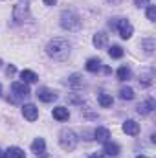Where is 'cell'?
Wrapping results in <instances>:
<instances>
[{
    "instance_id": "1",
    "label": "cell",
    "mask_w": 156,
    "mask_h": 158,
    "mask_svg": "<svg viewBox=\"0 0 156 158\" xmlns=\"http://www.w3.org/2000/svg\"><path fill=\"white\" fill-rule=\"evenodd\" d=\"M46 53L50 57L57 59V61H64L68 57V53H70V44H68V40H64V39H53L48 42Z\"/></svg>"
},
{
    "instance_id": "2",
    "label": "cell",
    "mask_w": 156,
    "mask_h": 158,
    "mask_svg": "<svg viewBox=\"0 0 156 158\" xmlns=\"http://www.w3.org/2000/svg\"><path fill=\"white\" fill-rule=\"evenodd\" d=\"M81 24H83L81 19H79L74 11H63V13H61V26H63L64 30L76 31V30L81 28Z\"/></svg>"
},
{
    "instance_id": "3",
    "label": "cell",
    "mask_w": 156,
    "mask_h": 158,
    "mask_svg": "<svg viewBox=\"0 0 156 158\" xmlns=\"http://www.w3.org/2000/svg\"><path fill=\"white\" fill-rule=\"evenodd\" d=\"M59 143H61V147H63L64 151H74L76 145H77V136L74 134V131L64 129V131H61V134H59Z\"/></svg>"
},
{
    "instance_id": "4",
    "label": "cell",
    "mask_w": 156,
    "mask_h": 158,
    "mask_svg": "<svg viewBox=\"0 0 156 158\" xmlns=\"http://www.w3.org/2000/svg\"><path fill=\"white\" fill-rule=\"evenodd\" d=\"M117 31H119V37L121 39H130L132 37V33H134V28H132V24L127 20V19H119V22H117Z\"/></svg>"
},
{
    "instance_id": "5",
    "label": "cell",
    "mask_w": 156,
    "mask_h": 158,
    "mask_svg": "<svg viewBox=\"0 0 156 158\" xmlns=\"http://www.w3.org/2000/svg\"><path fill=\"white\" fill-rule=\"evenodd\" d=\"M28 17H30V7H28V4H26V2L17 4L15 9H13V19H15L17 22H22V20L28 19Z\"/></svg>"
},
{
    "instance_id": "6",
    "label": "cell",
    "mask_w": 156,
    "mask_h": 158,
    "mask_svg": "<svg viewBox=\"0 0 156 158\" xmlns=\"http://www.w3.org/2000/svg\"><path fill=\"white\" fill-rule=\"evenodd\" d=\"M11 92L15 94V98H26V96L30 94V88H28L26 83H22V81H15V83L11 85Z\"/></svg>"
},
{
    "instance_id": "7",
    "label": "cell",
    "mask_w": 156,
    "mask_h": 158,
    "mask_svg": "<svg viewBox=\"0 0 156 158\" xmlns=\"http://www.w3.org/2000/svg\"><path fill=\"white\" fill-rule=\"evenodd\" d=\"M22 114H24V118L28 119V121H35V119L39 118V109L33 103H26L22 107Z\"/></svg>"
},
{
    "instance_id": "8",
    "label": "cell",
    "mask_w": 156,
    "mask_h": 158,
    "mask_svg": "<svg viewBox=\"0 0 156 158\" xmlns=\"http://www.w3.org/2000/svg\"><path fill=\"white\" fill-rule=\"evenodd\" d=\"M37 98H39L42 103H51V101L57 99V94L53 90H50V88H39L37 90Z\"/></svg>"
},
{
    "instance_id": "9",
    "label": "cell",
    "mask_w": 156,
    "mask_h": 158,
    "mask_svg": "<svg viewBox=\"0 0 156 158\" xmlns=\"http://www.w3.org/2000/svg\"><path fill=\"white\" fill-rule=\"evenodd\" d=\"M123 132H127L129 136H138L140 134V123L134 119H127L123 123Z\"/></svg>"
},
{
    "instance_id": "10",
    "label": "cell",
    "mask_w": 156,
    "mask_h": 158,
    "mask_svg": "<svg viewBox=\"0 0 156 158\" xmlns=\"http://www.w3.org/2000/svg\"><path fill=\"white\" fill-rule=\"evenodd\" d=\"M94 138H96L97 142L105 143V142H109V138H110V131H109L107 127H97V129L94 131Z\"/></svg>"
},
{
    "instance_id": "11",
    "label": "cell",
    "mask_w": 156,
    "mask_h": 158,
    "mask_svg": "<svg viewBox=\"0 0 156 158\" xmlns=\"http://www.w3.org/2000/svg\"><path fill=\"white\" fill-rule=\"evenodd\" d=\"M153 109H154V99H145L143 103H140V105H138V112H140L142 116L151 114V112H153Z\"/></svg>"
},
{
    "instance_id": "12",
    "label": "cell",
    "mask_w": 156,
    "mask_h": 158,
    "mask_svg": "<svg viewBox=\"0 0 156 158\" xmlns=\"http://www.w3.org/2000/svg\"><path fill=\"white\" fill-rule=\"evenodd\" d=\"M51 114H53V118L57 119V121H66V119L70 118V112H68L66 107H55Z\"/></svg>"
},
{
    "instance_id": "13",
    "label": "cell",
    "mask_w": 156,
    "mask_h": 158,
    "mask_svg": "<svg viewBox=\"0 0 156 158\" xmlns=\"http://www.w3.org/2000/svg\"><path fill=\"white\" fill-rule=\"evenodd\" d=\"M84 68H86L88 72H92V74L99 72V70H101V59H97V57L88 59V61H86V64H84Z\"/></svg>"
},
{
    "instance_id": "14",
    "label": "cell",
    "mask_w": 156,
    "mask_h": 158,
    "mask_svg": "<svg viewBox=\"0 0 156 158\" xmlns=\"http://www.w3.org/2000/svg\"><path fill=\"white\" fill-rule=\"evenodd\" d=\"M31 151L37 153V155H44V153H46V142H44V138H35V140H33Z\"/></svg>"
},
{
    "instance_id": "15",
    "label": "cell",
    "mask_w": 156,
    "mask_h": 158,
    "mask_svg": "<svg viewBox=\"0 0 156 158\" xmlns=\"http://www.w3.org/2000/svg\"><path fill=\"white\" fill-rule=\"evenodd\" d=\"M97 101H99V105H101L103 109H109V107H112V103H114L112 96H110V94H105V92L97 94Z\"/></svg>"
},
{
    "instance_id": "16",
    "label": "cell",
    "mask_w": 156,
    "mask_h": 158,
    "mask_svg": "<svg viewBox=\"0 0 156 158\" xmlns=\"http://www.w3.org/2000/svg\"><path fill=\"white\" fill-rule=\"evenodd\" d=\"M107 40H109V35L105 33V31H99V33H96L94 35V46H97V48H103L105 44H107Z\"/></svg>"
},
{
    "instance_id": "17",
    "label": "cell",
    "mask_w": 156,
    "mask_h": 158,
    "mask_svg": "<svg viewBox=\"0 0 156 158\" xmlns=\"http://www.w3.org/2000/svg\"><path fill=\"white\" fill-rule=\"evenodd\" d=\"M20 79H22V83L28 85V83H35L39 77H37V74L31 72V70H22V72H20Z\"/></svg>"
},
{
    "instance_id": "18",
    "label": "cell",
    "mask_w": 156,
    "mask_h": 158,
    "mask_svg": "<svg viewBox=\"0 0 156 158\" xmlns=\"http://www.w3.org/2000/svg\"><path fill=\"white\" fill-rule=\"evenodd\" d=\"M105 155L109 156H117L119 155V145L112 143V142H105Z\"/></svg>"
},
{
    "instance_id": "19",
    "label": "cell",
    "mask_w": 156,
    "mask_h": 158,
    "mask_svg": "<svg viewBox=\"0 0 156 158\" xmlns=\"http://www.w3.org/2000/svg\"><path fill=\"white\" fill-rule=\"evenodd\" d=\"M6 158H24V151H22L20 147L13 145V147H9V149L6 151Z\"/></svg>"
},
{
    "instance_id": "20",
    "label": "cell",
    "mask_w": 156,
    "mask_h": 158,
    "mask_svg": "<svg viewBox=\"0 0 156 158\" xmlns=\"http://www.w3.org/2000/svg\"><path fill=\"white\" fill-rule=\"evenodd\" d=\"M130 77H132V72H130L129 66H119L117 68V79L119 81H129Z\"/></svg>"
},
{
    "instance_id": "21",
    "label": "cell",
    "mask_w": 156,
    "mask_h": 158,
    "mask_svg": "<svg viewBox=\"0 0 156 158\" xmlns=\"http://www.w3.org/2000/svg\"><path fill=\"white\" fill-rule=\"evenodd\" d=\"M119 98H121V99L130 101V99H134V90H132L130 86H123V88L119 90Z\"/></svg>"
},
{
    "instance_id": "22",
    "label": "cell",
    "mask_w": 156,
    "mask_h": 158,
    "mask_svg": "<svg viewBox=\"0 0 156 158\" xmlns=\"http://www.w3.org/2000/svg\"><path fill=\"white\" fill-rule=\"evenodd\" d=\"M109 55H110L112 59H121V57H123V48H121V46H110V48H109Z\"/></svg>"
},
{
    "instance_id": "23",
    "label": "cell",
    "mask_w": 156,
    "mask_h": 158,
    "mask_svg": "<svg viewBox=\"0 0 156 158\" xmlns=\"http://www.w3.org/2000/svg\"><path fill=\"white\" fill-rule=\"evenodd\" d=\"M147 19H149L151 22H154L156 20V7L154 6H151V4L147 6Z\"/></svg>"
},
{
    "instance_id": "24",
    "label": "cell",
    "mask_w": 156,
    "mask_h": 158,
    "mask_svg": "<svg viewBox=\"0 0 156 158\" xmlns=\"http://www.w3.org/2000/svg\"><path fill=\"white\" fill-rule=\"evenodd\" d=\"M153 83V74H147V76H140V85L142 86H149Z\"/></svg>"
},
{
    "instance_id": "25",
    "label": "cell",
    "mask_w": 156,
    "mask_h": 158,
    "mask_svg": "<svg viewBox=\"0 0 156 158\" xmlns=\"http://www.w3.org/2000/svg\"><path fill=\"white\" fill-rule=\"evenodd\" d=\"M142 44L147 48V50H145L147 53H153V50H154V40H153V39H147V40H143Z\"/></svg>"
},
{
    "instance_id": "26",
    "label": "cell",
    "mask_w": 156,
    "mask_h": 158,
    "mask_svg": "<svg viewBox=\"0 0 156 158\" xmlns=\"http://www.w3.org/2000/svg\"><path fill=\"white\" fill-rule=\"evenodd\" d=\"M15 72H17V68H15V66H13V64H9V66H7V68H6V76H7V77H11V76H13V74H15Z\"/></svg>"
},
{
    "instance_id": "27",
    "label": "cell",
    "mask_w": 156,
    "mask_h": 158,
    "mask_svg": "<svg viewBox=\"0 0 156 158\" xmlns=\"http://www.w3.org/2000/svg\"><path fill=\"white\" fill-rule=\"evenodd\" d=\"M88 158H105V155H101V153H94V155H90Z\"/></svg>"
},
{
    "instance_id": "28",
    "label": "cell",
    "mask_w": 156,
    "mask_h": 158,
    "mask_svg": "<svg viewBox=\"0 0 156 158\" xmlns=\"http://www.w3.org/2000/svg\"><path fill=\"white\" fill-rule=\"evenodd\" d=\"M55 2H57V0H44L46 6H55Z\"/></svg>"
},
{
    "instance_id": "29",
    "label": "cell",
    "mask_w": 156,
    "mask_h": 158,
    "mask_svg": "<svg viewBox=\"0 0 156 158\" xmlns=\"http://www.w3.org/2000/svg\"><path fill=\"white\" fill-rule=\"evenodd\" d=\"M109 2H112V4H119V2H123V0H109Z\"/></svg>"
},
{
    "instance_id": "30",
    "label": "cell",
    "mask_w": 156,
    "mask_h": 158,
    "mask_svg": "<svg viewBox=\"0 0 156 158\" xmlns=\"http://www.w3.org/2000/svg\"><path fill=\"white\" fill-rule=\"evenodd\" d=\"M0 158H6V153H4L2 149H0Z\"/></svg>"
},
{
    "instance_id": "31",
    "label": "cell",
    "mask_w": 156,
    "mask_h": 158,
    "mask_svg": "<svg viewBox=\"0 0 156 158\" xmlns=\"http://www.w3.org/2000/svg\"><path fill=\"white\" fill-rule=\"evenodd\" d=\"M136 158H147V156H143V155H140V156H136Z\"/></svg>"
},
{
    "instance_id": "32",
    "label": "cell",
    "mask_w": 156,
    "mask_h": 158,
    "mask_svg": "<svg viewBox=\"0 0 156 158\" xmlns=\"http://www.w3.org/2000/svg\"><path fill=\"white\" fill-rule=\"evenodd\" d=\"M0 94H2V85H0Z\"/></svg>"
},
{
    "instance_id": "33",
    "label": "cell",
    "mask_w": 156,
    "mask_h": 158,
    "mask_svg": "<svg viewBox=\"0 0 156 158\" xmlns=\"http://www.w3.org/2000/svg\"><path fill=\"white\" fill-rule=\"evenodd\" d=\"M0 66H2V59H0Z\"/></svg>"
}]
</instances>
